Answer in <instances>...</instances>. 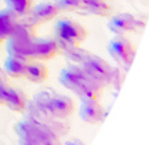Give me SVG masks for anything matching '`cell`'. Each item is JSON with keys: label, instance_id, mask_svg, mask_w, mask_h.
Listing matches in <instances>:
<instances>
[{"label": "cell", "instance_id": "cell-1", "mask_svg": "<svg viewBox=\"0 0 149 145\" xmlns=\"http://www.w3.org/2000/svg\"><path fill=\"white\" fill-rule=\"evenodd\" d=\"M81 67L85 70L89 78L98 82L102 87L111 85L113 67L105 59L93 55V54H87L86 58L81 63Z\"/></svg>", "mask_w": 149, "mask_h": 145}, {"label": "cell", "instance_id": "cell-2", "mask_svg": "<svg viewBox=\"0 0 149 145\" xmlns=\"http://www.w3.org/2000/svg\"><path fill=\"white\" fill-rule=\"evenodd\" d=\"M56 40L61 45L79 46L87 36V31L82 24L73 19H59L55 23Z\"/></svg>", "mask_w": 149, "mask_h": 145}, {"label": "cell", "instance_id": "cell-3", "mask_svg": "<svg viewBox=\"0 0 149 145\" xmlns=\"http://www.w3.org/2000/svg\"><path fill=\"white\" fill-rule=\"evenodd\" d=\"M108 51L110 56L114 59L118 65L128 69L132 65L136 55V48L133 43L129 40L125 35H116L114 38L109 42Z\"/></svg>", "mask_w": 149, "mask_h": 145}, {"label": "cell", "instance_id": "cell-4", "mask_svg": "<svg viewBox=\"0 0 149 145\" xmlns=\"http://www.w3.org/2000/svg\"><path fill=\"white\" fill-rule=\"evenodd\" d=\"M109 31L114 35H125L130 32H140L145 28V20L139 15L133 14H117L109 22Z\"/></svg>", "mask_w": 149, "mask_h": 145}, {"label": "cell", "instance_id": "cell-5", "mask_svg": "<svg viewBox=\"0 0 149 145\" xmlns=\"http://www.w3.org/2000/svg\"><path fill=\"white\" fill-rule=\"evenodd\" d=\"M61 52V46L56 39L36 38L31 42V61H50Z\"/></svg>", "mask_w": 149, "mask_h": 145}, {"label": "cell", "instance_id": "cell-6", "mask_svg": "<svg viewBox=\"0 0 149 145\" xmlns=\"http://www.w3.org/2000/svg\"><path fill=\"white\" fill-rule=\"evenodd\" d=\"M74 109H75V105L70 97L63 96V94H54L47 104L46 114L51 116L55 120H63L71 116L74 113Z\"/></svg>", "mask_w": 149, "mask_h": 145}, {"label": "cell", "instance_id": "cell-7", "mask_svg": "<svg viewBox=\"0 0 149 145\" xmlns=\"http://www.w3.org/2000/svg\"><path fill=\"white\" fill-rule=\"evenodd\" d=\"M61 12L58 4L52 3V1H43V3L36 4L34 8L30 10L27 16V20L32 24V26H40L47 22L52 20L54 17H56Z\"/></svg>", "mask_w": 149, "mask_h": 145}, {"label": "cell", "instance_id": "cell-8", "mask_svg": "<svg viewBox=\"0 0 149 145\" xmlns=\"http://www.w3.org/2000/svg\"><path fill=\"white\" fill-rule=\"evenodd\" d=\"M87 79V74L81 67V65H70L61 71L59 82L70 91L75 93L78 87Z\"/></svg>", "mask_w": 149, "mask_h": 145}, {"label": "cell", "instance_id": "cell-9", "mask_svg": "<svg viewBox=\"0 0 149 145\" xmlns=\"http://www.w3.org/2000/svg\"><path fill=\"white\" fill-rule=\"evenodd\" d=\"M106 112L101 105L100 100H81L79 117L87 124H101Z\"/></svg>", "mask_w": 149, "mask_h": 145}, {"label": "cell", "instance_id": "cell-10", "mask_svg": "<svg viewBox=\"0 0 149 145\" xmlns=\"http://www.w3.org/2000/svg\"><path fill=\"white\" fill-rule=\"evenodd\" d=\"M27 63L28 61H26V59L10 55L4 62L3 70L6 72V75L11 77V78H24L26 70H27Z\"/></svg>", "mask_w": 149, "mask_h": 145}, {"label": "cell", "instance_id": "cell-11", "mask_svg": "<svg viewBox=\"0 0 149 145\" xmlns=\"http://www.w3.org/2000/svg\"><path fill=\"white\" fill-rule=\"evenodd\" d=\"M17 22V16L12 11H0V43L12 36Z\"/></svg>", "mask_w": 149, "mask_h": 145}, {"label": "cell", "instance_id": "cell-12", "mask_svg": "<svg viewBox=\"0 0 149 145\" xmlns=\"http://www.w3.org/2000/svg\"><path fill=\"white\" fill-rule=\"evenodd\" d=\"M47 77H49V69L42 63V61H30L27 63L26 79L32 83H43L47 79Z\"/></svg>", "mask_w": 149, "mask_h": 145}, {"label": "cell", "instance_id": "cell-13", "mask_svg": "<svg viewBox=\"0 0 149 145\" xmlns=\"http://www.w3.org/2000/svg\"><path fill=\"white\" fill-rule=\"evenodd\" d=\"M102 90H104V87L100 83L87 77V79L78 87L75 94L81 100H100L102 96Z\"/></svg>", "mask_w": 149, "mask_h": 145}, {"label": "cell", "instance_id": "cell-14", "mask_svg": "<svg viewBox=\"0 0 149 145\" xmlns=\"http://www.w3.org/2000/svg\"><path fill=\"white\" fill-rule=\"evenodd\" d=\"M81 10H83L89 15L106 17L110 15L111 8L106 0H82Z\"/></svg>", "mask_w": 149, "mask_h": 145}, {"label": "cell", "instance_id": "cell-15", "mask_svg": "<svg viewBox=\"0 0 149 145\" xmlns=\"http://www.w3.org/2000/svg\"><path fill=\"white\" fill-rule=\"evenodd\" d=\"M6 106H8L11 110L16 112V113H22L27 106V98H26V96L23 94L22 90L10 87L7 101H6Z\"/></svg>", "mask_w": 149, "mask_h": 145}, {"label": "cell", "instance_id": "cell-16", "mask_svg": "<svg viewBox=\"0 0 149 145\" xmlns=\"http://www.w3.org/2000/svg\"><path fill=\"white\" fill-rule=\"evenodd\" d=\"M8 6V10L12 11L16 16H26L30 12L32 0H4Z\"/></svg>", "mask_w": 149, "mask_h": 145}, {"label": "cell", "instance_id": "cell-17", "mask_svg": "<svg viewBox=\"0 0 149 145\" xmlns=\"http://www.w3.org/2000/svg\"><path fill=\"white\" fill-rule=\"evenodd\" d=\"M61 51L65 52V55L70 59V61H74V62H78V65L82 63V61L86 58V55L89 54L87 51L82 50L79 46H70V45H61Z\"/></svg>", "mask_w": 149, "mask_h": 145}, {"label": "cell", "instance_id": "cell-18", "mask_svg": "<svg viewBox=\"0 0 149 145\" xmlns=\"http://www.w3.org/2000/svg\"><path fill=\"white\" fill-rule=\"evenodd\" d=\"M56 4H58L61 12H62V11L70 12V11L81 10V7H82V0H59Z\"/></svg>", "mask_w": 149, "mask_h": 145}, {"label": "cell", "instance_id": "cell-19", "mask_svg": "<svg viewBox=\"0 0 149 145\" xmlns=\"http://www.w3.org/2000/svg\"><path fill=\"white\" fill-rule=\"evenodd\" d=\"M8 91H10V86L6 82H0V105H6Z\"/></svg>", "mask_w": 149, "mask_h": 145}, {"label": "cell", "instance_id": "cell-20", "mask_svg": "<svg viewBox=\"0 0 149 145\" xmlns=\"http://www.w3.org/2000/svg\"><path fill=\"white\" fill-rule=\"evenodd\" d=\"M65 145H85V144H82V142L78 141V140H71V141H67Z\"/></svg>", "mask_w": 149, "mask_h": 145}, {"label": "cell", "instance_id": "cell-21", "mask_svg": "<svg viewBox=\"0 0 149 145\" xmlns=\"http://www.w3.org/2000/svg\"><path fill=\"white\" fill-rule=\"evenodd\" d=\"M0 82H6V72L3 69H0Z\"/></svg>", "mask_w": 149, "mask_h": 145}]
</instances>
